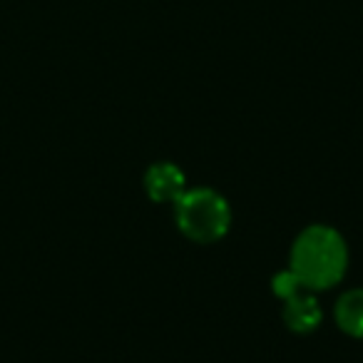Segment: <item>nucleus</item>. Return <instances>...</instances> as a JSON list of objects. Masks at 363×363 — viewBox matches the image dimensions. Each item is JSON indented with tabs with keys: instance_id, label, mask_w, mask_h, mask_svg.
I'll use <instances>...</instances> for the list:
<instances>
[{
	"instance_id": "nucleus-2",
	"label": "nucleus",
	"mask_w": 363,
	"mask_h": 363,
	"mask_svg": "<svg viewBox=\"0 0 363 363\" xmlns=\"http://www.w3.org/2000/svg\"><path fill=\"white\" fill-rule=\"evenodd\" d=\"M174 219L187 239L197 244H214L229 232L232 209L222 194L209 187L184 189L174 202Z\"/></svg>"
},
{
	"instance_id": "nucleus-3",
	"label": "nucleus",
	"mask_w": 363,
	"mask_h": 363,
	"mask_svg": "<svg viewBox=\"0 0 363 363\" xmlns=\"http://www.w3.org/2000/svg\"><path fill=\"white\" fill-rule=\"evenodd\" d=\"M272 289L279 298L284 301V323L291 328L294 333H311L321 323V306L318 298L308 286H303L301 279L286 269L279 272L272 279Z\"/></svg>"
},
{
	"instance_id": "nucleus-1",
	"label": "nucleus",
	"mask_w": 363,
	"mask_h": 363,
	"mask_svg": "<svg viewBox=\"0 0 363 363\" xmlns=\"http://www.w3.org/2000/svg\"><path fill=\"white\" fill-rule=\"evenodd\" d=\"M289 264H291V272L301 279L303 286H308L311 291L331 289L346 274V242L336 229L313 224L296 237Z\"/></svg>"
},
{
	"instance_id": "nucleus-4",
	"label": "nucleus",
	"mask_w": 363,
	"mask_h": 363,
	"mask_svg": "<svg viewBox=\"0 0 363 363\" xmlns=\"http://www.w3.org/2000/svg\"><path fill=\"white\" fill-rule=\"evenodd\" d=\"M145 189L150 194L152 202H177L182 192L187 189V179L182 174V169L172 162H157L147 169L145 174Z\"/></svg>"
},
{
	"instance_id": "nucleus-5",
	"label": "nucleus",
	"mask_w": 363,
	"mask_h": 363,
	"mask_svg": "<svg viewBox=\"0 0 363 363\" xmlns=\"http://www.w3.org/2000/svg\"><path fill=\"white\" fill-rule=\"evenodd\" d=\"M336 323L343 333L363 338V289H351L336 301Z\"/></svg>"
}]
</instances>
